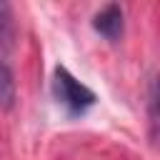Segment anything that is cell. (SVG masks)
<instances>
[{
	"label": "cell",
	"mask_w": 160,
	"mask_h": 160,
	"mask_svg": "<svg viewBox=\"0 0 160 160\" xmlns=\"http://www.w3.org/2000/svg\"><path fill=\"white\" fill-rule=\"evenodd\" d=\"M50 92L58 105L65 108L68 115H82L98 102L95 90H90L82 80H78L65 65H55L52 80H50Z\"/></svg>",
	"instance_id": "cell-1"
},
{
	"label": "cell",
	"mask_w": 160,
	"mask_h": 160,
	"mask_svg": "<svg viewBox=\"0 0 160 160\" xmlns=\"http://www.w3.org/2000/svg\"><path fill=\"white\" fill-rule=\"evenodd\" d=\"M92 30L98 35H102L105 40H118L125 30V12L120 5L110 2L105 8H100L95 15H92Z\"/></svg>",
	"instance_id": "cell-2"
},
{
	"label": "cell",
	"mask_w": 160,
	"mask_h": 160,
	"mask_svg": "<svg viewBox=\"0 0 160 160\" xmlns=\"http://www.w3.org/2000/svg\"><path fill=\"white\" fill-rule=\"evenodd\" d=\"M15 98H18V85H15L12 68L0 55V110H10L15 105Z\"/></svg>",
	"instance_id": "cell-3"
},
{
	"label": "cell",
	"mask_w": 160,
	"mask_h": 160,
	"mask_svg": "<svg viewBox=\"0 0 160 160\" xmlns=\"http://www.w3.org/2000/svg\"><path fill=\"white\" fill-rule=\"evenodd\" d=\"M15 38V20H12V8L8 2H0V48L8 50L12 48Z\"/></svg>",
	"instance_id": "cell-4"
},
{
	"label": "cell",
	"mask_w": 160,
	"mask_h": 160,
	"mask_svg": "<svg viewBox=\"0 0 160 160\" xmlns=\"http://www.w3.org/2000/svg\"><path fill=\"white\" fill-rule=\"evenodd\" d=\"M148 102H150V125H152V138H155V125H158V112H155V105H158V85H155V78L150 80V88H148Z\"/></svg>",
	"instance_id": "cell-5"
}]
</instances>
